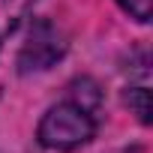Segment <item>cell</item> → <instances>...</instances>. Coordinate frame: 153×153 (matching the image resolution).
I'll list each match as a JSON object with an SVG mask.
<instances>
[{"instance_id": "1", "label": "cell", "mask_w": 153, "mask_h": 153, "mask_svg": "<svg viewBox=\"0 0 153 153\" xmlns=\"http://www.w3.org/2000/svg\"><path fill=\"white\" fill-rule=\"evenodd\" d=\"M93 129H96V123H93V117L87 114L84 105L63 102L42 117L39 141L45 147H54V150H69V147H78V144L90 141Z\"/></svg>"}, {"instance_id": "2", "label": "cell", "mask_w": 153, "mask_h": 153, "mask_svg": "<svg viewBox=\"0 0 153 153\" xmlns=\"http://www.w3.org/2000/svg\"><path fill=\"white\" fill-rule=\"evenodd\" d=\"M66 51V42L60 39V33L48 24V21H39L27 39V45L21 48V57H18V66L21 72H30V69H48L54 60H60Z\"/></svg>"}, {"instance_id": "3", "label": "cell", "mask_w": 153, "mask_h": 153, "mask_svg": "<svg viewBox=\"0 0 153 153\" xmlns=\"http://www.w3.org/2000/svg\"><path fill=\"white\" fill-rule=\"evenodd\" d=\"M126 102H129V108H135L141 123H150V90L147 87H132L126 93Z\"/></svg>"}, {"instance_id": "4", "label": "cell", "mask_w": 153, "mask_h": 153, "mask_svg": "<svg viewBox=\"0 0 153 153\" xmlns=\"http://www.w3.org/2000/svg\"><path fill=\"white\" fill-rule=\"evenodd\" d=\"M117 3H120L135 21H150V3H153V0H117Z\"/></svg>"}]
</instances>
